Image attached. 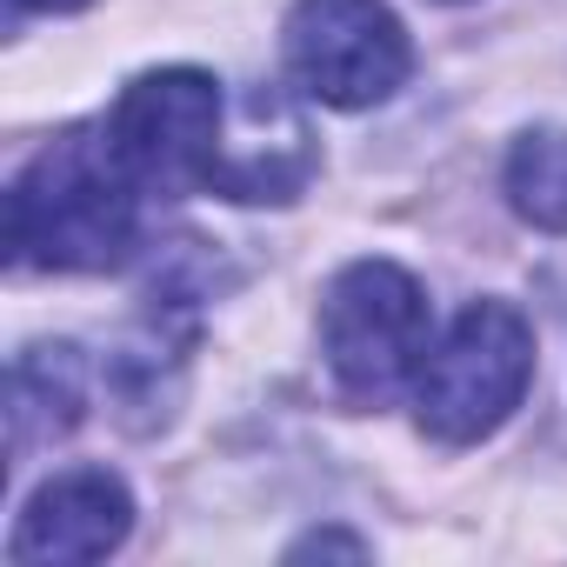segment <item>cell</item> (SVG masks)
I'll return each mask as SVG.
<instances>
[{
    "label": "cell",
    "instance_id": "cell-11",
    "mask_svg": "<svg viewBox=\"0 0 567 567\" xmlns=\"http://www.w3.org/2000/svg\"><path fill=\"white\" fill-rule=\"evenodd\" d=\"M87 0H14V14H74Z\"/></svg>",
    "mask_w": 567,
    "mask_h": 567
},
{
    "label": "cell",
    "instance_id": "cell-4",
    "mask_svg": "<svg viewBox=\"0 0 567 567\" xmlns=\"http://www.w3.org/2000/svg\"><path fill=\"white\" fill-rule=\"evenodd\" d=\"M220 121H227V101H220L214 74L154 68V74L127 81V94L114 101V114L101 127L147 194H187V187H214L220 141H227Z\"/></svg>",
    "mask_w": 567,
    "mask_h": 567
},
{
    "label": "cell",
    "instance_id": "cell-6",
    "mask_svg": "<svg viewBox=\"0 0 567 567\" xmlns=\"http://www.w3.org/2000/svg\"><path fill=\"white\" fill-rule=\"evenodd\" d=\"M134 527V494L121 474L107 467H68L48 487H34V501L14 520L8 554L14 560H48V567H81V560H107Z\"/></svg>",
    "mask_w": 567,
    "mask_h": 567
},
{
    "label": "cell",
    "instance_id": "cell-10",
    "mask_svg": "<svg viewBox=\"0 0 567 567\" xmlns=\"http://www.w3.org/2000/svg\"><path fill=\"white\" fill-rule=\"evenodd\" d=\"M308 554H348V560H368V540H354V534L328 527V534H308V540H295V547H288V560H308Z\"/></svg>",
    "mask_w": 567,
    "mask_h": 567
},
{
    "label": "cell",
    "instance_id": "cell-8",
    "mask_svg": "<svg viewBox=\"0 0 567 567\" xmlns=\"http://www.w3.org/2000/svg\"><path fill=\"white\" fill-rule=\"evenodd\" d=\"M87 414V368L68 341L54 348H28L14 361L8 381V454L28 461L41 441H61L68 427H81Z\"/></svg>",
    "mask_w": 567,
    "mask_h": 567
},
{
    "label": "cell",
    "instance_id": "cell-7",
    "mask_svg": "<svg viewBox=\"0 0 567 567\" xmlns=\"http://www.w3.org/2000/svg\"><path fill=\"white\" fill-rule=\"evenodd\" d=\"M260 121H267V87L240 107V127H247V134L220 141V167H214V187H207V194H227V200H247V207H260V200L280 207V200H295V194L315 181L321 154H315L308 121L288 114V127H280L274 141L260 134Z\"/></svg>",
    "mask_w": 567,
    "mask_h": 567
},
{
    "label": "cell",
    "instance_id": "cell-2",
    "mask_svg": "<svg viewBox=\"0 0 567 567\" xmlns=\"http://www.w3.org/2000/svg\"><path fill=\"white\" fill-rule=\"evenodd\" d=\"M321 354L348 401L388 408L427 368V295L394 260H354L321 295Z\"/></svg>",
    "mask_w": 567,
    "mask_h": 567
},
{
    "label": "cell",
    "instance_id": "cell-3",
    "mask_svg": "<svg viewBox=\"0 0 567 567\" xmlns=\"http://www.w3.org/2000/svg\"><path fill=\"white\" fill-rule=\"evenodd\" d=\"M534 381V328L507 301H474L447 328V341L427 354L414 381V414L441 447L487 441Z\"/></svg>",
    "mask_w": 567,
    "mask_h": 567
},
{
    "label": "cell",
    "instance_id": "cell-1",
    "mask_svg": "<svg viewBox=\"0 0 567 567\" xmlns=\"http://www.w3.org/2000/svg\"><path fill=\"white\" fill-rule=\"evenodd\" d=\"M141 200H147V187L127 174L107 127H68L21 167V181L8 194L14 260L48 267V274L121 267L141 240Z\"/></svg>",
    "mask_w": 567,
    "mask_h": 567
},
{
    "label": "cell",
    "instance_id": "cell-9",
    "mask_svg": "<svg viewBox=\"0 0 567 567\" xmlns=\"http://www.w3.org/2000/svg\"><path fill=\"white\" fill-rule=\"evenodd\" d=\"M507 200L527 227L567 234V127H527L507 154Z\"/></svg>",
    "mask_w": 567,
    "mask_h": 567
},
{
    "label": "cell",
    "instance_id": "cell-5",
    "mask_svg": "<svg viewBox=\"0 0 567 567\" xmlns=\"http://www.w3.org/2000/svg\"><path fill=\"white\" fill-rule=\"evenodd\" d=\"M288 68L321 107L361 114L401 94V81L414 74V48L388 0H295Z\"/></svg>",
    "mask_w": 567,
    "mask_h": 567
}]
</instances>
